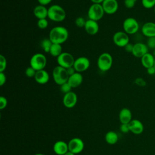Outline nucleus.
Here are the masks:
<instances>
[{
  "instance_id": "nucleus-1",
  "label": "nucleus",
  "mask_w": 155,
  "mask_h": 155,
  "mask_svg": "<svg viewBox=\"0 0 155 155\" xmlns=\"http://www.w3.org/2000/svg\"><path fill=\"white\" fill-rule=\"evenodd\" d=\"M69 33L67 28L64 26H55L49 32L48 38L53 44L62 45L68 38Z\"/></svg>"
},
{
  "instance_id": "nucleus-2",
  "label": "nucleus",
  "mask_w": 155,
  "mask_h": 155,
  "mask_svg": "<svg viewBox=\"0 0 155 155\" xmlns=\"http://www.w3.org/2000/svg\"><path fill=\"white\" fill-rule=\"evenodd\" d=\"M66 12L64 8L58 4H53L48 8V18L56 22H60L65 20Z\"/></svg>"
},
{
  "instance_id": "nucleus-3",
  "label": "nucleus",
  "mask_w": 155,
  "mask_h": 155,
  "mask_svg": "<svg viewBox=\"0 0 155 155\" xmlns=\"http://www.w3.org/2000/svg\"><path fill=\"white\" fill-rule=\"evenodd\" d=\"M113 59L112 56L107 52L101 53L97 60V66L99 70L103 72L108 71L113 65Z\"/></svg>"
},
{
  "instance_id": "nucleus-4",
  "label": "nucleus",
  "mask_w": 155,
  "mask_h": 155,
  "mask_svg": "<svg viewBox=\"0 0 155 155\" xmlns=\"http://www.w3.org/2000/svg\"><path fill=\"white\" fill-rule=\"evenodd\" d=\"M52 76L54 82L59 86L67 82L69 78L67 69L59 65L56 66L53 69Z\"/></svg>"
},
{
  "instance_id": "nucleus-5",
  "label": "nucleus",
  "mask_w": 155,
  "mask_h": 155,
  "mask_svg": "<svg viewBox=\"0 0 155 155\" xmlns=\"http://www.w3.org/2000/svg\"><path fill=\"white\" fill-rule=\"evenodd\" d=\"M47 62L46 56L41 53H37L31 57L30 60V66L33 67L35 70L39 71L45 68Z\"/></svg>"
},
{
  "instance_id": "nucleus-6",
  "label": "nucleus",
  "mask_w": 155,
  "mask_h": 155,
  "mask_svg": "<svg viewBox=\"0 0 155 155\" xmlns=\"http://www.w3.org/2000/svg\"><path fill=\"white\" fill-rule=\"evenodd\" d=\"M104 14L105 12L102 4H92L87 11L88 19L97 22L103 18Z\"/></svg>"
},
{
  "instance_id": "nucleus-7",
  "label": "nucleus",
  "mask_w": 155,
  "mask_h": 155,
  "mask_svg": "<svg viewBox=\"0 0 155 155\" xmlns=\"http://www.w3.org/2000/svg\"><path fill=\"white\" fill-rule=\"evenodd\" d=\"M124 31L129 35L136 34L139 29V24L138 21L133 17L127 18L122 24Z\"/></svg>"
},
{
  "instance_id": "nucleus-8",
  "label": "nucleus",
  "mask_w": 155,
  "mask_h": 155,
  "mask_svg": "<svg viewBox=\"0 0 155 155\" xmlns=\"http://www.w3.org/2000/svg\"><path fill=\"white\" fill-rule=\"evenodd\" d=\"M74 61L75 59L74 58L73 56L71 53L66 51H63L57 58V63L58 65L66 69L73 67L74 63Z\"/></svg>"
},
{
  "instance_id": "nucleus-9",
  "label": "nucleus",
  "mask_w": 155,
  "mask_h": 155,
  "mask_svg": "<svg viewBox=\"0 0 155 155\" xmlns=\"http://www.w3.org/2000/svg\"><path fill=\"white\" fill-rule=\"evenodd\" d=\"M113 41L116 46L124 48L130 42V38L124 31H117L113 35Z\"/></svg>"
},
{
  "instance_id": "nucleus-10",
  "label": "nucleus",
  "mask_w": 155,
  "mask_h": 155,
  "mask_svg": "<svg viewBox=\"0 0 155 155\" xmlns=\"http://www.w3.org/2000/svg\"><path fill=\"white\" fill-rule=\"evenodd\" d=\"M90 66V61L85 56H80L75 59L73 67L76 72L82 73L87 71Z\"/></svg>"
},
{
  "instance_id": "nucleus-11",
  "label": "nucleus",
  "mask_w": 155,
  "mask_h": 155,
  "mask_svg": "<svg viewBox=\"0 0 155 155\" xmlns=\"http://www.w3.org/2000/svg\"><path fill=\"white\" fill-rule=\"evenodd\" d=\"M68 150L74 154H79L82 152L84 148V143L83 140L78 137L71 139L68 143Z\"/></svg>"
},
{
  "instance_id": "nucleus-12",
  "label": "nucleus",
  "mask_w": 155,
  "mask_h": 155,
  "mask_svg": "<svg viewBox=\"0 0 155 155\" xmlns=\"http://www.w3.org/2000/svg\"><path fill=\"white\" fill-rule=\"evenodd\" d=\"M102 5L105 13L108 15L114 14L119 8V4L117 0H104Z\"/></svg>"
},
{
  "instance_id": "nucleus-13",
  "label": "nucleus",
  "mask_w": 155,
  "mask_h": 155,
  "mask_svg": "<svg viewBox=\"0 0 155 155\" xmlns=\"http://www.w3.org/2000/svg\"><path fill=\"white\" fill-rule=\"evenodd\" d=\"M148 52V47L146 44L143 42H136L133 45V49L131 54L136 58H141Z\"/></svg>"
},
{
  "instance_id": "nucleus-14",
  "label": "nucleus",
  "mask_w": 155,
  "mask_h": 155,
  "mask_svg": "<svg viewBox=\"0 0 155 155\" xmlns=\"http://www.w3.org/2000/svg\"><path fill=\"white\" fill-rule=\"evenodd\" d=\"M62 102L66 108H71L76 105L78 102L77 94L72 91L66 94H64Z\"/></svg>"
},
{
  "instance_id": "nucleus-15",
  "label": "nucleus",
  "mask_w": 155,
  "mask_h": 155,
  "mask_svg": "<svg viewBox=\"0 0 155 155\" xmlns=\"http://www.w3.org/2000/svg\"><path fill=\"white\" fill-rule=\"evenodd\" d=\"M141 32L147 38L155 37V22L149 21L144 23L141 27Z\"/></svg>"
},
{
  "instance_id": "nucleus-16",
  "label": "nucleus",
  "mask_w": 155,
  "mask_h": 155,
  "mask_svg": "<svg viewBox=\"0 0 155 155\" xmlns=\"http://www.w3.org/2000/svg\"><path fill=\"white\" fill-rule=\"evenodd\" d=\"M84 29L86 33L88 35H94L98 33L99 30V26L97 21L88 19L86 20Z\"/></svg>"
},
{
  "instance_id": "nucleus-17",
  "label": "nucleus",
  "mask_w": 155,
  "mask_h": 155,
  "mask_svg": "<svg viewBox=\"0 0 155 155\" xmlns=\"http://www.w3.org/2000/svg\"><path fill=\"white\" fill-rule=\"evenodd\" d=\"M128 125L130 131L134 134H140L144 130L143 124L138 119H132Z\"/></svg>"
},
{
  "instance_id": "nucleus-18",
  "label": "nucleus",
  "mask_w": 155,
  "mask_h": 155,
  "mask_svg": "<svg viewBox=\"0 0 155 155\" xmlns=\"http://www.w3.org/2000/svg\"><path fill=\"white\" fill-rule=\"evenodd\" d=\"M34 79L38 84L44 85L47 84L49 81L50 75L48 73L45 69H44L36 71Z\"/></svg>"
},
{
  "instance_id": "nucleus-19",
  "label": "nucleus",
  "mask_w": 155,
  "mask_h": 155,
  "mask_svg": "<svg viewBox=\"0 0 155 155\" xmlns=\"http://www.w3.org/2000/svg\"><path fill=\"white\" fill-rule=\"evenodd\" d=\"M53 151L58 155H64L68 151V143L63 140H58L53 145Z\"/></svg>"
},
{
  "instance_id": "nucleus-20",
  "label": "nucleus",
  "mask_w": 155,
  "mask_h": 155,
  "mask_svg": "<svg viewBox=\"0 0 155 155\" xmlns=\"http://www.w3.org/2000/svg\"><path fill=\"white\" fill-rule=\"evenodd\" d=\"M67 82L72 87V88L78 87L82 84L83 82V76L81 73L76 72L73 74L69 76Z\"/></svg>"
},
{
  "instance_id": "nucleus-21",
  "label": "nucleus",
  "mask_w": 155,
  "mask_h": 155,
  "mask_svg": "<svg viewBox=\"0 0 155 155\" xmlns=\"http://www.w3.org/2000/svg\"><path fill=\"white\" fill-rule=\"evenodd\" d=\"M33 15L38 19H45L48 18V8L45 6L39 4L33 9Z\"/></svg>"
},
{
  "instance_id": "nucleus-22",
  "label": "nucleus",
  "mask_w": 155,
  "mask_h": 155,
  "mask_svg": "<svg viewBox=\"0 0 155 155\" xmlns=\"http://www.w3.org/2000/svg\"><path fill=\"white\" fill-rule=\"evenodd\" d=\"M119 119L121 124H129L132 120V113L127 108H122L119 114Z\"/></svg>"
},
{
  "instance_id": "nucleus-23",
  "label": "nucleus",
  "mask_w": 155,
  "mask_h": 155,
  "mask_svg": "<svg viewBox=\"0 0 155 155\" xmlns=\"http://www.w3.org/2000/svg\"><path fill=\"white\" fill-rule=\"evenodd\" d=\"M155 56L151 53L148 52L140 58L142 65L146 69L153 67Z\"/></svg>"
},
{
  "instance_id": "nucleus-24",
  "label": "nucleus",
  "mask_w": 155,
  "mask_h": 155,
  "mask_svg": "<svg viewBox=\"0 0 155 155\" xmlns=\"http://www.w3.org/2000/svg\"><path fill=\"white\" fill-rule=\"evenodd\" d=\"M119 139L117 134L113 131H110L107 132L105 136V140L107 143L110 145H114L117 142Z\"/></svg>"
},
{
  "instance_id": "nucleus-25",
  "label": "nucleus",
  "mask_w": 155,
  "mask_h": 155,
  "mask_svg": "<svg viewBox=\"0 0 155 155\" xmlns=\"http://www.w3.org/2000/svg\"><path fill=\"white\" fill-rule=\"evenodd\" d=\"M62 52V47L61 44L53 43L50 50L49 53L51 56L57 58Z\"/></svg>"
},
{
  "instance_id": "nucleus-26",
  "label": "nucleus",
  "mask_w": 155,
  "mask_h": 155,
  "mask_svg": "<svg viewBox=\"0 0 155 155\" xmlns=\"http://www.w3.org/2000/svg\"><path fill=\"white\" fill-rule=\"evenodd\" d=\"M52 44L53 42L50 41L49 38H45L43 40H42L41 42V48L46 53H49Z\"/></svg>"
},
{
  "instance_id": "nucleus-27",
  "label": "nucleus",
  "mask_w": 155,
  "mask_h": 155,
  "mask_svg": "<svg viewBox=\"0 0 155 155\" xmlns=\"http://www.w3.org/2000/svg\"><path fill=\"white\" fill-rule=\"evenodd\" d=\"M142 6L147 9L154 8L155 7V0H141Z\"/></svg>"
},
{
  "instance_id": "nucleus-28",
  "label": "nucleus",
  "mask_w": 155,
  "mask_h": 155,
  "mask_svg": "<svg viewBox=\"0 0 155 155\" xmlns=\"http://www.w3.org/2000/svg\"><path fill=\"white\" fill-rule=\"evenodd\" d=\"M48 25V21L45 19H40L38 20L37 22V26L40 29H45L47 28Z\"/></svg>"
},
{
  "instance_id": "nucleus-29",
  "label": "nucleus",
  "mask_w": 155,
  "mask_h": 155,
  "mask_svg": "<svg viewBox=\"0 0 155 155\" xmlns=\"http://www.w3.org/2000/svg\"><path fill=\"white\" fill-rule=\"evenodd\" d=\"M7 62L5 57L1 54L0 55V72H4L7 67Z\"/></svg>"
},
{
  "instance_id": "nucleus-30",
  "label": "nucleus",
  "mask_w": 155,
  "mask_h": 155,
  "mask_svg": "<svg viewBox=\"0 0 155 155\" xmlns=\"http://www.w3.org/2000/svg\"><path fill=\"white\" fill-rule=\"evenodd\" d=\"M71 89H72V87L68 83V82L63 84L62 85H61L60 86V90H61V92L64 94H66L68 92L71 91Z\"/></svg>"
},
{
  "instance_id": "nucleus-31",
  "label": "nucleus",
  "mask_w": 155,
  "mask_h": 155,
  "mask_svg": "<svg viewBox=\"0 0 155 155\" xmlns=\"http://www.w3.org/2000/svg\"><path fill=\"white\" fill-rule=\"evenodd\" d=\"M36 73V70H35L33 67L31 66L28 67L25 71V74L27 77L28 78H34Z\"/></svg>"
},
{
  "instance_id": "nucleus-32",
  "label": "nucleus",
  "mask_w": 155,
  "mask_h": 155,
  "mask_svg": "<svg viewBox=\"0 0 155 155\" xmlns=\"http://www.w3.org/2000/svg\"><path fill=\"white\" fill-rule=\"evenodd\" d=\"M85 22H86V20L81 16H79V17L75 19V21H74L75 25L79 28H82V27L84 28V26L85 25Z\"/></svg>"
},
{
  "instance_id": "nucleus-33",
  "label": "nucleus",
  "mask_w": 155,
  "mask_h": 155,
  "mask_svg": "<svg viewBox=\"0 0 155 155\" xmlns=\"http://www.w3.org/2000/svg\"><path fill=\"white\" fill-rule=\"evenodd\" d=\"M146 44L148 46V48L154 50L155 49V37L148 38L147 39Z\"/></svg>"
},
{
  "instance_id": "nucleus-34",
  "label": "nucleus",
  "mask_w": 155,
  "mask_h": 155,
  "mask_svg": "<svg viewBox=\"0 0 155 155\" xmlns=\"http://www.w3.org/2000/svg\"><path fill=\"white\" fill-rule=\"evenodd\" d=\"M136 0H124V5L127 8H132L136 4Z\"/></svg>"
},
{
  "instance_id": "nucleus-35",
  "label": "nucleus",
  "mask_w": 155,
  "mask_h": 155,
  "mask_svg": "<svg viewBox=\"0 0 155 155\" xmlns=\"http://www.w3.org/2000/svg\"><path fill=\"white\" fill-rule=\"evenodd\" d=\"M134 83L136 85L139 87H145L147 85V82L144 79L142 78H137L134 80Z\"/></svg>"
},
{
  "instance_id": "nucleus-36",
  "label": "nucleus",
  "mask_w": 155,
  "mask_h": 155,
  "mask_svg": "<svg viewBox=\"0 0 155 155\" xmlns=\"http://www.w3.org/2000/svg\"><path fill=\"white\" fill-rule=\"evenodd\" d=\"M7 105V99L5 97L1 96L0 97V109H4Z\"/></svg>"
},
{
  "instance_id": "nucleus-37",
  "label": "nucleus",
  "mask_w": 155,
  "mask_h": 155,
  "mask_svg": "<svg viewBox=\"0 0 155 155\" xmlns=\"http://www.w3.org/2000/svg\"><path fill=\"white\" fill-rule=\"evenodd\" d=\"M120 130L124 133H127L130 131L128 124H121L120 126Z\"/></svg>"
},
{
  "instance_id": "nucleus-38",
  "label": "nucleus",
  "mask_w": 155,
  "mask_h": 155,
  "mask_svg": "<svg viewBox=\"0 0 155 155\" xmlns=\"http://www.w3.org/2000/svg\"><path fill=\"white\" fill-rule=\"evenodd\" d=\"M7 81V78L4 72H0V85H4Z\"/></svg>"
},
{
  "instance_id": "nucleus-39",
  "label": "nucleus",
  "mask_w": 155,
  "mask_h": 155,
  "mask_svg": "<svg viewBox=\"0 0 155 155\" xmlns=\"http://www.w3.org/2000/svg\"><path fill=\"white\" fill-rule=\"evenodd\" d=\"M133 44H131V43H128V44H127L125 47H124V49L125 50L128 52V53H132V51H133Z\"/></svg>"
},
{
  "instance_id": "nucleus-40",
  "label": "nucleus",
  "mask_w": 155,
  "mask_h": 155,
  "mask_svg": "<svg viewBox=\"0 0 155 155\" xmlns=\"http://www.w3.org/2000/svg\"><path fill=\"white\" fill-rule=\"evenodd\" d=\"M39 2V4L46 6L47 5L49 4L53 0H37Z\"/></svg>"
},
{
  "instance_id": "nucleus-41",
  "label": "nucleus",
  "mask_w": 155,
  "mask_h": 155,
  "mask_svg": "<svg viewBox=\"0 0 155 155\" xmlns=\"http://www.w3.org/2000/svg\"><path fill=\"white\" fill-rule=\"evenodd\" d=\"M67 73H68V74L69 76H71V75H72V74H73L74 73H75L76 72V70H75V69L74 68L73 66V67H69V68H67Z\"/></svg>"
},
{
  "instance_id": "nucleus-42",
  "label": "nucleus",
  "mask_w": 155,
  "mask_h": 155,
  "mask_svg": "<svg viewBox=\"0 0 155 155\" xmlns=\"http://www.w3.org/2000/svg\"><path fill=\"white\" fill-rule=\"evenodd\" d=\"M147 72L150 75H153L155 74V68L153 67H150L147 69Z\"/></svg>"
},
{
  "instance_id": "nucleus-43",
  "label": "nucleus",
  "mask_w": 155,
  "mask_h": 155,
  "mask_svg": "<svg viewBox=\"0 0 155 155\" xmlns=\"http://www.w3.org/2000/svg\"><path fill=\"white\" fill-rule=\"evenodd\" d=\"M104 1V0H90L92 4H102Z\"/></svg>"
},
{
  "instance_id": "nucleus-44",
  "label": "nucleus",
  "mask_w": 155,
  "mask_h": 155,
  "mask_svg": "<svg viewBox=\"0 0 155 155\" xmlns=\"http://www.w3.org/2000/svg\"><path fill=\"white\" fill-rule=\"evenodd\" d=\"M64 155H75V154H74L73 153H72V152H71L70 151H68Z\"/></svg>"
},
{
  "instance_id": "nucleus-45",
  "label": "nucleus",
  "mask_w": 155,
  "mask_h": 155,
  "mask_svg": "<svg viewBox=\"0 0 155 155\" xmlns=\"http://www.w3.org/2000/svg\"><path fill=\"white\" fill-rule=\"evenodd\" d=\"M35 155H45V154H44L42 153H37V154H35Z\"/></svg>"
},
{
  "instance_id": "nucleus-46",
  "label": "nucleus",
  "mask_w": 155,
  "mask_h": 155,
  "mask_svg": "<svg viewBox=\"0 0 155 155\" xmlns=\"http://www.w3.org/2000/svg\"><path fill=\"white\" fill-rule=\"evenodd\" d=\"M154 67L155 68V58H154Z\"/></svg>"
},
{
  "instance_id": "nucleus-47",
  "label": "nucleus",
  "mask_w": 155,
  "mask_h": 155,
  "mask_svg": "<svg viewBox=\"0 0 155 155\" xmlns=\"http://www.w3.org/2000/svg\"><path fill=\"white\" fill-rule=\"evenodd\" d=\"M153 9H154V14H155V7H154V8H153Z\"/></svg>"
},
{
  "instance_id": "nucleus-48",
  "label": "nucleus",
  "mask_w": 155,
  "mask_h": 155,
  "mask_svg": "<svg viewBox=\"0 0 155 155\" xmlns=\"http://www.w3.org/2000/svg\"><path fill=\"white\" fill-rule=\"evenodd\" d=\"M136 1H137V0H136Z\"/></svg>"
}]
</instances>
